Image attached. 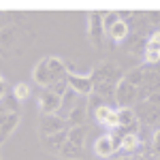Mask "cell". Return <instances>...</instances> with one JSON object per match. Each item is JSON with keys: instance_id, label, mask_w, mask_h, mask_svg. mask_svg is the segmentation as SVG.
I'll list each match as a JSON object with an SVG mask.
<instances>
[{"instance_id": "cell-3", "label": "cell", "mask_w": 160, "mask_h": 160, "mask_svg": "<svg viewBox=\"0 0 160 160\" xmlns=\"http://www.w3.org/2000/svg\"><path fill=\"white\" fill-rule=\"evenodd\" d=\"M160 92V71L156 66H148V71H145V79H143V83L139 86V96H137V102H143V100H148L152 94H156Z\"/></svg>"}, {"instance_id": "cell-18", "label": "cell", "mask_w": 160, "mask_h": 160, "mask_svg": "<svg viewBox=\"0 0 160 160\" xmlns=\"http://www.w3.org/2000/svg\"><path fill=\"white\" fill-rule=\"evenodd\" d=\"M66 141H68V135H66V130H64V132H58V135H51V137H41V143H43V148L47 149L49 154H58Z\"/></svg>"}, {"instance_id": "cell-31", "label": "cell", "mask_w": 160, "mask_h": 160, "mask_svg": "<svg viewBox=\"0 0 160 160\" xmlns=\"http://www.w3.org/2000/svg\"><path fill=\"white\" fill-rule=\"evenodd\" d=\"M96 160H107V158H96Z\"/></svg>"}, {"instance_id": "cell-13", "label": "cell", "mask_w": 160, "mask_h": 160, "mask_svg": "<svg viewBox=\"0 0 160 160\" xmlns=\"http://www.w3.org/2000/svg\"><path fill=\"white\" fill-rule=\"evenodd\" d=\"M88 118H90V113H88V98H86V96H81L79 102L75 105V109L68 113L66 122H68L71 128H73V126H86Z\"/></svg>"}, {"instance_id": "cell-27", "label": "cell", "mask_w": 160, "mask_h": 160, "mask_svg": "<svg viewBox=\"0 0 160 160\" xmlns=\"http://www.w3.org/2000/svg\"><path fill=\"white\" fill-rule=\"evenodd\" d=\"M7 96V81H4V77L0 75V100Z\"/></svg>"}, {"instance_id": "cell-6", "label": "cell", "mask_w": 160, "mask_h": 160, "mask_svg": "<svg viewBox=\"0 0 160 160\" xmlns=\"http://www.w3.org/2000/svg\"><path fill=\"white\" fill-rule=\"evenodd\" d=\"M92 118H94V122L98 124V126H102L107 132L115 130V128H120V122H118V107L100 105L98 109L92 113Z\"/></svg>"}, {"instance_id": "cell-11", "label": "cell", "mask_w": 160, "mask_h": 160, "mask_svg": "<svg viewBox=\"0 0 160 160\" xmlns=\"http://www.w3.org/2000/svg\"><path fill=\"white\" fill-rule=\"evenodd\" d=\"M118 122H120V128H122V132H135L139 135V128H141V122H139V118H137L135 109H128V107H118Z\"/></svg>"}, {"instance_id": "cell-4", "label": "cell", "mask_w": 160, "mask_h": 160, "mask_svg": "<svg viewBox=\"0 0 160 160\" xmlns=\"http://www.w3.org/2000/svg\"><path fill=\"white\" fill-rule=\"evenodd\" d=\"M37 128H38V135L41 137H51V135H58V132L68 130L71 126H68V122H66L64 118H60V115H41Z\"/></svg>"}, {"instance_id": "cell-28", "label": "cell", "mask_w": 160, "mask_h": 160, "mask_svg": "<svg viewBox=\"0 0 160 160\" xmlns=\"http://www.w3.org/2000/svg\"><path fill=\"white\" fill-rule=\"evenodd\" d=\"M148 102H152V105H156V107L160 109V92H156V94H152V96L148 98Z\"/></svg>"}, {"instance_id": "cell-32", "label": "cell", "mask_w": 160, "mask_h": 160, "mask_svg": "<svg viewBox=\"0 0 160 160\" xmlns=\"http://www.w3.org/2000/svg\"><path fill=\"white\" fill-rule=\"evenodd\" d=\"M0 53H4V51H2V49H0Z\"/></svg>"}, {"instance_id": "cell-19", "label": "cell", "mask_w": 160, "mask_h": 160, "mask_svg": "<svg viewBox=\"0 0 160 160\" xmlns=\"http://www.w3.org/2000/svg\"><path fill=\"white\" fill-rule=\"evenodd\" d=\"M107 37H109L113 43H124L126 38L130 37V26L126 24V22H122V19H118V22L113 24V28L107 32Z\"/></svg>"}, {"instance_id": "cell-9", "label": "cell", "mask_w": 160, "mask_h": 160, "mask_svg": "<svg viewBox=\"0 0 160 160\" xmlns=\"http://www.w3.org/2000/svg\"><path fill=\"white\" fill-rule=\"evenodd\" d=\"M60 109H62V96L53 94L51 90L38 92V111L43 115H60Z\"/></svg>"}, {"instance_id": "cell-5", "label": "cell", "mask_w": 160, "mask_h": 160, "mask_svg": "<svg viewBox=\"0 0 160 160\" xmlns=\"http://www.w3.org/2000/svg\"><path fill=\"white\" fill-rule=\"evenodd\" d=\"M88 41L94 49L102 47V41H105L102 13H88Z\"/></svg>"}, {"instance_id": "cell-29", "label": "cell", "mask_w": 160, "mask_h": 160, "mask_svg": "<svg viewBox=\"0 0 160 160\" xmlns=\"http://www.w3.org/2000/svg\"><path fill=\"white\" fill-rule=\"evenodd\" d=\"M113 160H135L132 156H118V158H113Z\"/></svg>"}, {"instance_id": "cell-30", "label": "cell", "mask_w": 160, "mask_h": 160, "mask_svg": "<svg viewBox=\"0 0 160 160\" xmlns=\"http://www.w3.org/2000/svg\"><path fill=\"white\" fill-rule=\"evenodd\" d=\"M135 160H148V156H143V154H137V156H132Z\"/></svg>"}, {"instance_id": "cell-22", "label": "cell", "mask_w": 160, "mask_h": 160, "mask_svg": "<svg viewBox=\"0 0 160 160\" xmlns=\"http://www.w3.org/2000/svg\"><path fill=\"white\" fill-rule=\"evenodd\" d=\"M145 71H148L145 64H143V66H137V68H132V71H128V73L124 75V79H126L128 83H132L135 88H139L143 83V79H145Z\"/></svg>"}, {"instance_id": "cell-7", "label": "cell", "mask_w": 160, "mask_h": 160, "mask_svg": "<svg viewBox=\"0 0 160 160\" xmlns=\"http://www.w3.org/2000/svg\"><path fill=\"white\" fill-rule=\"evenodd\" d=\"M118 143H120V141L111 135V132H105V135L96 137V141H94L92 149H94L96 158H107V160H111L115 154H118Z\"/></svg>"}, {"instance_id": "cell-23", "label": "cell", "mask_w": 160, "mask_h": 160, "mask_svg": "<svg viewBox=\"0 0 160 160\" xmlns=\"http://www.w3.org/2000/svg\"><path fill=\"white\" fill-rule=\"evenodd\" d=\"M15 98L19 100V102H26V100L30 98V94H32V90H30V86L26 83V81H17L15 86H13V92H11Z\"/></svg>"}, {"instance_id": "cell-16", "label": "cell", "mask_w": 160, "mask_h": 160, "mask_svg": "<svg viewBox=\"0 0 160 160\" xmlns=\"http://www.w3.org/2000/svg\"><path fill=\"white\" fill-rule=\"evenodd\" d=\"M19 37H22V30H19V26L17 24H11L7 26V28H2L0 30V49H11V47H15V43L19 41Z\"/></svg>"}, {"instance_id": "cell-24", "label": "cell", "mask_w": 160, "mask_h": 160, "mask_svg": "<svg viewBox=\"0 0 160 160\" xmlns=\"http://www.w3.org/2000/svg\"><path fill=\"white\" fill-rule=\"evenodd\" d=\"M22 19H26V17L13 15V13H0V30L7 28V26H11V24H15V22H22Z\"/></svg>"}, {"instance_id": "cell-2", "label": "cell", "mask_w": 160, "mask_h": 160, "mask_svg": "<svg viewBox=\"0 0 160 160\" xmlns=\"http://www.w3.org/2000/svg\"><path fill=\"white\" fill-rule=\"evenodd\" d=\"M124 71L122 66L118 64V62H111V60H102L98 62L94 68H92V73H90V79H92V86H105V83H113V86H118L120 81L124 79Z\"/></svg>"}, {"instance_id": "cell-15", "label": "cell", "mask_w": 160, "mask_h": 160, "mask_svg": "<svg viewBox=\"0 0 160 160\" xmlns=\"http://www.w3.org/2000/svg\"><path fill=\"white\" fill-rule=\"evenodd\" d=\"M19 126V113H2L0 115V143H4Z\"/></svg>"}, {"instance_id": "cell-20", "label": "cell", "mask_w": 160, "mask_h": 160, "mask_svg": "<svg viewBox=\"0 0 160 160\" xmlns=\"http://www.w3.org/2000/svg\"><path fill=\"white\" fill-rule=\"evenodd\" d=\"M66 135H68V141H71V143H75L77 148L83 149L86 139H88V128L86 126H73V128L66 130Z\"/></svg>"}, {"instance_id": "cell-33", "label": "cell", "mask_w": 160, "mask_h": 160, "mask_svg": "<svg viewBox=\"0 0 160 160\" xmlns=\"http://www.w3.org/2000/svg\"><path fill=\"white\" fill-rule=\"evenodd\" d=\"M0 160H2V158H0Z\"/></svg>"}, {"instance_id": "cell-25", "label": "cell", "mask_w": 160, "mask_h": 160, "mask_svg": "<svg viewBox=\"0 0 160 160\" xmlns=\"http://www.w3.org/2000/svg\"><path fill=\"white\" fill-rule=\"evenodd\" d=\"M120 19V15L118 13H109V15H102V28H105V37H107V32H109L111 28H113V24Z\"/></svg>"}, {"instance_id": "cell-10", "label": "cell", "mask_w": 160, "mask_h": 160, "mask_svg": "<svg viewBox=\"0 0 160 160\" xmlns=\"http://www.w3.org/2000/svg\"><path fill=\"white\" fill-rule=\"evenodd\" d=\"M135 113L137 118H139V122H141V126L145 124V126H158L160 122V109L156 107V105H152V102H148V100H143V102H137L135 107Z\"/></svg>"}, {"instance_id": "cell-1", "label": "cell", "mask_w": 160, "mask_h": 160, "mask_svg": "<svg viewBox=\"0 0 160 160\" xmlns=\"http://www.w3.org/2000/svg\"><path fill=\"white\" fill-rule=\"evenodd\" d=\"M68 68H66V62L58 58V56H45L34 64L32 68V79L37 81V86L41 90H49L51 86H58L64 83L68 79Z\"/></svg>"}, {"instance_id": "cell-17", "label": "cell", "mask_w": 160, "mask_h": 160, "mask_svg": "<svg viewBox=\"0 0 160 160\" xmlns=\"http://www.w3.org/2000/svg\"><path fill=\"white\" fill-rule=\"evenodd\" d=\"M145 43H148V37L143 32H130V37L124 41V49L135 53V56H143L145 53Z\"/></svg>"}, {"instance_id": "cell-12", "label": "cell", "mask_w": 160, "mask_h": 160, "mask_svg": "<svg viewBox=\"0 0 160 160\" xmlns=\"http://www.w3.org/2000/svg\"><path fill=\"white\" fill-rule=\"evenodd\" d=\"M68 88L75 90L79 96H92V92H94V86H92V79H90V75H77V73H68Z\"/></svg>"}, {"instance_id": "cell-21", "label": "cell", "mask_w": 160, "mask_h": 160, "mask_svg": "<svg viewBox=\"0 0 160 160\" xmlns=\"http://www.w3.org/2000/svg\"><path fill=\"white\" fill-rule=\"evenodd\" d=\"M58 156H60L62 160H81L83 158V149L77 148L75 143H71V141H66V143L62 145V149L58 152Z\"/></svg>"}, {"instance_id": "cell-26", "label": "cell", "mask_w": 160, "mask_h": 160, "mask_svg": "<svg viewBox=\"0 0 160 160\" xmlns=\"http://www.w3.org/2000/svg\"><path fill=\"white\" fill-rule=\"evenodd\" d=\"M149 149H152V154H154L156 158H160V128L154 130V137H152V145H149Z\"/></svg>"}, {"instance_id": "cell-8", "label": "cell", "mask_w": 160, "mask_h": 160, "mask_svg": "<svg viewBox=\"0 0 160 160\" xmlns=\"http://www.w3.org/2000/svg\"><path fill=\"white\" fill-rule=\"evenodd\" d=\"M137 96H139V88H135L132 83H128L126 79H122V81L118 83V90H115V102H118L120 109H122V107L132 109V107L137 105Z\"/></svg>"}, {"instance_id": "cell-14", "label": "cell", "mask_w": 160, "mask_h": 160, "mask_svg": "<svg viewBox=\"0 0 160 160\" xmlns=\"http://www.w3.org/2000/svg\"><path fill=\"white\" fill-rule=\"evenodd\" d=\"M139 149H141V137L135 135V132L122 135L120 143H118V154L120 156H130V154H135Z\"/></svg>"}]
</instances>
